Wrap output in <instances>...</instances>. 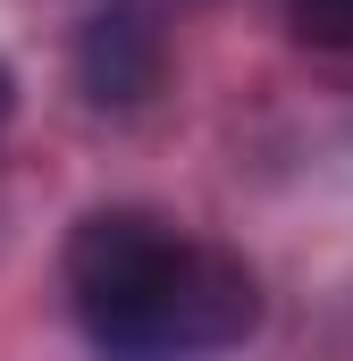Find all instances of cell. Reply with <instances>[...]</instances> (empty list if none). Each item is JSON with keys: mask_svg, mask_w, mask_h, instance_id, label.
<instances>
[{"mask_svg": "<svg viewBox=\"0 0 353 361\" xmlns=\"http://www.w3.org/2000/svg\"><path fill=\"white\" fill-rule=\"evenodd\" d=\"M68 286L109 353H210L253 336L261 294L219 252H193L152 210H92L68 235Z\"/></svg>", "mask_w": 353, "mask_h": 361, "instance_id": "6da1fadb", "label": "cell"}, {"mask_svg": "<svg viewBox=\"0 0 353 361\" xmlns=\"http://www.w3.org/2000/svg\"><path fill=\"white\" fill-rule=\"evenodd\" d=\"M160 34L143 25V17H92L85 42H76V85H85L92 109H143L152 92H160Z\"/></svg>", "mask_w": 353, "mask_h": 361, "instance_id": "7a4b0ae2", "label": "cell"}, {"mask_svg": "<svg viewBox=\"0 0 353 361\" xmlns=\"http://www.w3.org/2000/svg\"><path fill=\"white\" fill-rule=\"evenodd\" d=\"M286 25L320 51H353V0H286Z\"/></svg>", "mask_w": 353, "mask_h": 361, "instance_id": "3957f363", "label": "cell"}, {"mask_svg": "<svg viewBox=\"0 0 353 361\" xmlns=\"http://www.w3.org/2000/svg\"><path fill=\"white\" fill-rule=\"evenodd\" d=\"M8 109H17V76L0 68V126H8Z\"/></svg>", "mask_w": 353, "mask_h": 361, "instance_id": "277c9868", "label": "cell"}]
</instances>
